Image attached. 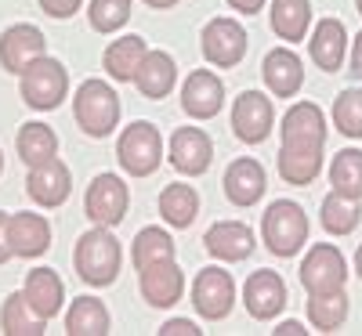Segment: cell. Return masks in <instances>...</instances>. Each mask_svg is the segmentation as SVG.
Masks as SVG:
<instances>
[{"instance_id": "obj_42", "label": "cell", "mask_w": 362, "mask_h": 336, "mask_svg": "<svg viewBox=\"0 0 362 336\" xmlns=\"http://www.w3.org/2000/svg\"><path fill=\"white\" fill-rule=\"evenodd\" d=\"M351 73L362 80V33L355 37V47H351Z\"/></svg>"}, {"instance_id": "obj_20", "label": "cell", "mask_w": 362, "mask_h": 336, "mask_svg": "<svg viewBox=\"0 0 362 336\" xmlns=\"http://www.w3.org/2000/svg\"><path fill=\"white\" fill-rule=\"evenodd\" d=\"M225 196H228V203L232 206H254L261 196H264V167L257 163V160H250V156H243V160H232V167L225 170Z\"/></svg>"}, {"instance_id": "obj_8", "label": "cell", "mask_w": 362, "mask_h": 336, "mask_svg": "<svg viewBox=\"0 0 362 336\" xmlns=\"http://www.w3.org/2000/svg\"><path fill=\"white\" fill-rule=\"evenodd\" d=\"M203 54H206V62L210 66H218V69H232L243 62V54H247V29L239 25L235 18H210L203 25Z\"/></svg>"}, {"instance_id": "obj_28", "label": "cell", "mask_w": 362, "mask_h": 336, "mask_svg": "<svg viewBox=\"0 0 362 336\" xmlns=\"http://www.w3.org/2000/svg\"><path fill=\"white\" fill-rule=\"evenodd\" d=\"M15 148H18V156H22L25 167H40V163L58 156V134L47 124H37L33 119V124H22Z\"/></svg>"}, {"instance_id": "obj_44", "label": "cell", "mask_w": 362, "mask_h": 336, "mask_svg": "<svg viewBox=\"0 0 362 336\" xmlns=\"http://www.w3.org/2000/svg\"><path fill=\"white\" fill-rule=\"evenodd\" d=\"M145 4H148V8H156V11H163V8H174L177 0H145Z\"/></svg>"}, {"instance_id": "obj_23", "label": "cell", "mask_w": 362, "mask_h": 336, "mask_svg": "<svg viewBox=\"0 0 362 336\" xmlns=\"http://www.w3.org/2000/svg\"><path fill=\"white\" fill-rule=\"evenodd\" d=\"M25 300L33 304V311L44 315L47 322L62 311V300H66V282L58 279V271L51 268H33L25 275V286H22Z\"/></svg>"}, {"instance_id": "obj_7", "label": "cell", "mask_w": 362, "mask_h": 336, "mask_svg": "<svg viewBox=\"0 0 362 336\" xmlns=\"http://www.w3.org/2000/svg\"><path fill=\"white\" fill-rule=\"evenodd\" d=\"M127 185L119 181L116 174H98L95 181L87 185V196H83V210L95 224H105V228H116L119 221L127 217Z\"/></svg>"}, {"instance_id": "obj_14", "label": "cell", "mask_w": 362, "mask_h": 336, "mask_svg": "<svg viewBox=\"0 0 362 336\" xmlns=\"http://www.w3.org/2000/svg\"><path fill=\"white\" fill-rule=\"evenodd\" d=\"M138 282H141V296L153 304V308H174V304L181 300V293H185V271H181L170 260H156L138 271Z\"/></svg>"}, {"instance_id": "obj_22", "label": "cell", "mask_w": 362, "mask_h": 336, "mask_svg": "<svg viewBox=\"0 0 362 336\" xmlns=\"http://www.w3.org/2000/svg\"><path fill=\"white\" fill-rule=\"evenodd\" d=\"M174 80H177V66H174V58L167 51H148L141 58L138 73H134V87L141 90L148 102L167 98L170 90H174Z\"/></svg>"}, {"instance_id": "obj_26", "label": "cell", "mask_w": 362, "mask_h": 336, "mask_svg": "<svg viewBox=\"0 0 362 336\" xmlns=\"http://www.w3.org/2000/svg\"><path fill=\"white\" fill-rule=\"evenodd\" d=\"M112 329L109 308L98 296H76L66 311V332L69 336H105Z\"/></svg>"}, {"instance_id": "obj_38", "label": "cell", "mask_w": 362, "mask_h": 336, "mask_svg": "<svg viewBox=\"0 0 362 336\" xmlns=\"http://www.w3.org/2000/svg\"><path fill=\"white\" fill-rule=\"evenodd\" d=\"M40 8L51 18H73L80 11V0H40Z\"/></svg>"}, {"instance_id": "obj_41", "label": "cell", "mask_w": 362, "mask_h": 336, "mask_svg": "<svg viewBox=\"0 0 362 336\" xmlns=\"http://www.w3.org/2000/svg\"><path fill=\"white\" fill-rule=\"evenodd\" d=\"M228 8L239 11V15H257L264 8V0H228Z\"/></svg>"}, {"instance_id": "obj_35", "label": "cell", "mask_w": 362, "mask_h": 336, "mask_svg": "<svg viewBox=\"0 0 362 336\" xmlns=\"http://www.w3.org/2000/svg\"><path fill=\"white\" fill-rule=\"evenodd\" d=\"M174 257V239L163 228H141L134 235V268H148L156 260H170Z\"/></svg>"}, {"instance_id": "obj_9", "label": "cell", "mask_w": 362, "mask_h": 336, "mask_svg": "<svg viewBox=\"0 0 362 336\" xmlns=\"http://www.w3.org/2000/svg\"><path fill=\"white\" fill-rule=\"evenodd\" d=\"M283 145L279 148H297V152H322L326 145V116L315 102H297L283 116Z\"/></svg>"}, {"instance_id": "obj_21", "label": "cell", "mask_w": 362, "mask_h": 336, "mask_svg": "<svg viewBox=\"0 0 362 336\" xmlns=\"http://www.w3.org/2000/svg\"><path fill=\"white\" fill-rule=\"evenodd\" d=\"M8 239H11L15 257H40L51 246V224L44 213H11Z\"/></svg>"}, {"instance_id": "obj_15", "label": "cell", "mask_w": 362, "mask_h": 336, "mask_svg": "<svg viewBox=\"0 0 362 336\" xmlns=\"http://www.w3.org/2000/svg\"><path fill=\"white\" fill-rule=\"evenodd\" d=\"M210 160H214V145L199 127H177L170 134V167L177 174H206Z\"/></svg>"}, {"instance_id": "obj_12", "label": "cell", "mask_w": 362, "mask_h": 336, "mask_svg": "<svg viewBox=\"0 0 362 336\" xmlns=\"http://www.w3.org/2000/svg\"><path fill=\"white\" fill-rule=\"evenodd\" d=\"M25 192L29 199H33L37 206L44 210H54V206H62L73 192V174L62 160H47L40 167H29V177H25Z\"/></svg>"}, {"instance_id": "obj_11", "label": "cell", "mask_w": 362, "mask_h": 336, "mask_svg": "<svg viewBox=\"0 0 362 336\" xmlns=\"http://www.w3.org/2000/svg\"><path fill=\"white\" fill-rule=\"evenodd\" d=\"M272 127H276V109H272V102L261 95V90H243L232 105L235 138L247 141V145H261L272 134Z\"/></svg>"}, {"instance_id": "obj_34", "label": "cell", "mask_w": 362, "mask_h": 336, "mask_svg": "<svg viewBox=\"0 0 362 336\" xmlns=\"http://www.w3.org/2000/svg\"><path fill=\"white\" fill-rule=\"evenodd\" d=\"M308 318H312V325H315L319 332L341 329V322L348 318V296H344V289L312 296V300H308Z\"/></svg>"}, {"instance_id": "obj_24", "label": "cell", "mask_w": 362, "mask_h": 336, "mask_svg": "<svg viewBox=\"0 0 362 336\" xmlns=\"http://www.w3.org/2000/svg\"><path fill=\"white\" fill-rule=\"evenodd\" d=\"M308 44H312V62L322 73H337L341 62H344V51H348V29L337 18H322L312 29V40Z\"/></svg>"}, {"instance_id": "obj_46", "label": "cell", "mask_w": 362, "mask_h": 336, "mask_svg": "<svg viewBox=\"0 0 362 336\" xmlns=\"http://www.w3.org/2000/svg\"><path fill=\"white\" fill-rule=\"evenodd\" d=\"M355 8H358V15H362V0H355Z\"/></svg>"}, {"instance_id": "obj_31", "label": "cell", "mask_w": 362, "mask_h": 336, "mask_svg": "<svg viewBox=\"0 0 362 336\" xmlns=\"http://www.w3.org/2000/svg\"><path fill=\"white\" fill-rule=\"evenodd\" d=\"M319 221L329 235H351L362 221V210H358V199H348L341 192H329L319 206Z\"/></svg>"}, {"instance_id": "obj_27", "label": "cell", "mask_w": 362, "mask_h": 336, "mask_svg": "<svg viewBox=\"0 0 362 336\" xmlns=\"http://www.w3.org/2000/svg\"><path fill=\"white\" fill-rule=\"evenodd\" d=\"M0 329L8 336H44L47 318L33 311V304L25 300V293H11L0 308Z\"/></svg>"}, {"instance_id": "obj_37", "label": "cell", "mask_w": 362, "mask_h": 336, "mask_svg": "<svg viewBox=\"0 0 362 336\" xmlns=\"http://www.w3.org/2000/svg\"><path fill=\"white\" fill-rule=\"evenodd\" d=\"M334 124L348 138H362V90H341L334 102Z\"/></svg>"}, {"instance_id": "obj_40", "label": "cell", "mask_w": 362, "mask_h": 336, "mask_svg": "<svg viewBox=\"0 0 362 336\" xmlns=\"http://www.w3.org/2000/svg\"><path fill=\"white\" fill-rule=\"evenodd\" d=\"M15 257L11 250V239H8V213H0V264H8Z\"/></svg>"}, {"instance_id": "obj_47", "label": "cell", "mask_w": 362, "mask_h": 336, "mask_svg": "<svg viewBox=\"0 0 362 336\" xmlns=\"http://www.w3.org/2000/svg\"><path fill=\"white\" fill-rule=\"evenodd\" d=\"M0 174H4V156H0Z\"/></svg>"}, {"instance_id": "obj_4", "label": "cell", "mask_w": 362, "mask_h": 336, "mask_svg": "<svg viewBox=\"0 0 362 336\" xmlns=\"http://www.w3.org/2000/svg\"><path fill=\"white\" fill-rule=\"evenodd\" d=\"M18 80H22V102L29 109H37V112L58 109L62 98L69 95V73H66V66L58 62V58H47V54H40L37 62H29L18 73Z\"/></svg>"}, {"instance_id": "obj_18", "label": "cell", "mask_w": 362, "mask_h": 336, "mask_svg": "<svg viewBox=\"0 0 362 336\" xmlns=\"http://www.w3.org/2000/svg\"><path fill=\"white\" fill-rule=\"evenodd\" d=\"M221 105H225V87L210 69H196L185 80V87H181V109H185L192 119L218 116Z\"/></svg>"}, {"instance_id": "obj_13", "label": "cell", "mask_w": 362, "mask_h": 336, "mask_svg": "<svg viewBox=\"0 0 362 336\" xmlns=\"http://www.w3.org/2000/svg\"><path fill=\"white\" fill-rule=\"evenodd\" d=\"M243 304H247L250 318H257V322L276 318L286 308V282L279 279V271H268V268L254 271L243 286Z\"/></svg>"}, {"instance_id": "obj_32", "label": "cell", "mask_w": 362, "mask_h": 336, "mask_svg": "<svg viewBox=\"0 0 362 336\" xmlns=\"http://www.w3.org/2000/svg\"><path fill=\"white\" fill-rule=\"evenodd\" d=\"M329 185L348 199H362V152L358 148H344L334 156V163H329Z\"/></svg>"}, {"instance_id": "obj_19", "label": "cell", "mask_w": 362, "mask_h": 336, "mask_svg": "<svg viewBox=\"0 0 362 336\" xmlns=\"http://www.w3.org/2000/svg\"><path fill=\"white\" fill-rule=\"evenodd\" d=\"M261 76H264L268 90L276 98H293L300 90V83H305V66H300V58L290 47H276V51L264 54Z\"/></svg>"}, {"instance_id": "obj_1", "label": "cell", "mask_w": 362, "mask_h": 336, "mask_svg": "<svg viewBox=\"0 0 362 336\" xmlns=\"http://www.w3.org/2000/svg\"><path fill=\"white\" fill-rule=\"evenodd\" d=\"M119 260H124V253H119V242L116 235L98 224V228H90L76 239V250H73V268L76 275L87 282V286H109L116 282V275H119Z\"/></svg>"}, {"instance_id": "obj_39", "label": "cell", "mask_w": 362, "mask_h": 336, "mask_svg": "<svg viewBox=\"0 0 362 336\" xmlns=\"http://www.w3.org/2000/svg\"><path fill=\"white\" fill-rule=\"evenodd\" d=\"M199 332L203 329L196 322H189V318H170V322L160 325V336H199Z\"/></svg>"}, {"instance_id": "obj_25", "label": "cell", "mask_w": 362, "mask_h": 336, "mask_svg": "<svg viewBox=\"0 0 362 336\" xmlns=\"http://www.w3.org/2000/svg\"><path fill=\"white\" fill-rule=\"evenodd\" d=\"M145 54H148L145 37L131 33V37H119V40H112V44L105 47L102 66H105V73H109L112 80H119V83L131 80V83H134V73H138V66H141Z\"/></svg>"}, {"instance_id": "obj_6", "label": "cell", "mask_w": 362, "mask_h": 336, "mask_svg": "<svg viewBox=\"0 0 362 336\" xmlns=\"http://www.w3.org/2000/svg\"><path fill=\"white\" fill-rule=\"evenodd\" d=\"M348 282V260L334 242H315L308 257L300 260V286L308 289V296L319 293H337Z\"/></svg>"}, {"instance_id": "obj_2", "label": "cell", "mask_w": 362, "mask_h": 336, "mask_svg": "<svg viewBox=\"0 0 362 336\" xmlns=\"http://www.w3.org/2000/svg\"><path fill=\"white\" fill-rule=\"evenodd\" d=\"M73 116L87 138H109L119 124V95L105 80H83L73 98Z\"/></svg>"}, {"instance_id": "obj_43", "label": "cell", "mask_w": 362, "mask_h": 336, "mask_svg": "<svg viewBox=\"0 0 362 336\" xmlns=\"http://www.w3.org/2000/svg\"><path fill=\"white\" fill-rule=\"evenodd\" d=\"M272 332H276V336H305L308 329L300 325V322H283L279 329H272Z\"/></svg>"}, {"instance_id": "obj_3", "label": "cell", "mask_w": 362, "mask_h": 336, "mask_svg": "<svg viewBox=\"0 0 362 336\" xmlns=\"http://www.w3.org/2000/svg\"><path fill=\"white\" fill-rule=\"evenodd\" d=\"M261 239L276 257H293L308 242V217L293 199H276L261 217Z\"/></svg>"}, {"instance_id": "obj_29", "label": "cell", "mask_w": 362, "mask_h": 336, "mask_svg": "<svg viewBox=\"0 0 362 336\" xmlns=\"http://www.w3.org/2000/svg\"><path fill=\"white\" fill-rule=\"evenodd\" d=\"M308 25H312V4L308 0H276L272 4V29L276 37L297 44L308 37Z\"/></svg>"}, {"instance_id": "obj_10", "label": "cell", "mask_w": 362, "mask_h": 336, "mask_svg": "<svg viewBox=\"0 0 362 336\" xmlns=\"http://www.w3.org/2000/svg\"><path fill=\"white\" fill-rule=\"evenodd\" d=\"M235 304V282L232 275L221 268H203L192 282V308L199 311V318L206 322H218L232 311Z\"/></svg>"}, {"instance_id": "obj_30", "label": "cell", "mask_w": 362, "mask_h": 336, "mask_svg": "<svg viewBox=\"0 0 362 336\" xmlns=\"http://www.w3.org/2000/svg\"><path fill=\"white\" fill-rule=\"evenodd\" d=\"M199 213V196L192 185H181V181H174V185H167L160 192V217L174 228H189L196 221Z\"/></svg>"}, {"instance_id": "obj_45", "label": "cell", "mask_w": 362, "mask_h": 336, "mask_svg": "<svg viewBox=\"0 0 362 336\" xmlns=\"http://www.w3.org/2000/svg\"><path fill=\"white\" fill-rule=\"evenodd\" d=\"M355 271H358V279H362V246H358V253H355Z\"/></svg>"}, {"instance_id": "obj_17", "label": "cell", "mask_w": 362, "mask_h": 336, "mask_svg": "<svg viewBox=\"0 0 362 336\" xmlns=\"http://www.w3.org/2000/svg\"><path fill=\"white\" fill-rule=\"evenodd\" d=\"M203 246L214 260L235 264V260H247L254 253V232L247 224H239V221H218V224L206 228Z\"/></svg>"}, {"instance_id": "obj_36", "label": "cell", "mask_w": 362, "mask_h": 336, "mask_svg": "<svg viewBox=\"0 0 362 336\" xmlns=\"http://www.w3.org/2000/svg\"><path fill=\"white\" fill-rule=\"evenodd\" d=\"M87 18H90V29H98V33H116L131 18V0H90Z\"/></svg>"}, {"instance_id": "obj_16", "label": "cell", "mask_w": 362, "mask_h": 336, "mask_svg": "<svg viewBox=\"0 0 362 336\" xmlns=\"http://www.w3.org/2000/svg\"><path fill=\"white\" fill-rule=\"evenodd\" d=\"M40 54H44V33L37 25L18 22V25L4 29V37H0V66L8 73L18 76L29 62H37Z\"/></svg>"}, {"instance_id": "obj_5", "label": "cell", "mask_w": 362, "mask_h": 336, "mask_svg": "<svg viewBox=\"0 0 362 336\" xmlns=\"http://www.w3.org/2000/svg\"><path fill=\"white\" fill-rule=\"evenodd\" d=\"M116 160L131 177L156 174L160 163H163V138H160V131L153 124H145V119H134L116 141Z\"/></svg>"}, {"instance_id": "obj_33", "label": "cell", "mask_w": 362, "mask_h": 336, "mask_svg": "<svg viewBox=\"0 0 362 336\" xmlns=\"http://www.w3.org/2000/svg\"><path fill=\"white\" fill-rule=\"evenodd\" d=\"M322 170V152H297L279 148V174L286 185H312Z\"/></svg>"}]
</instances>
